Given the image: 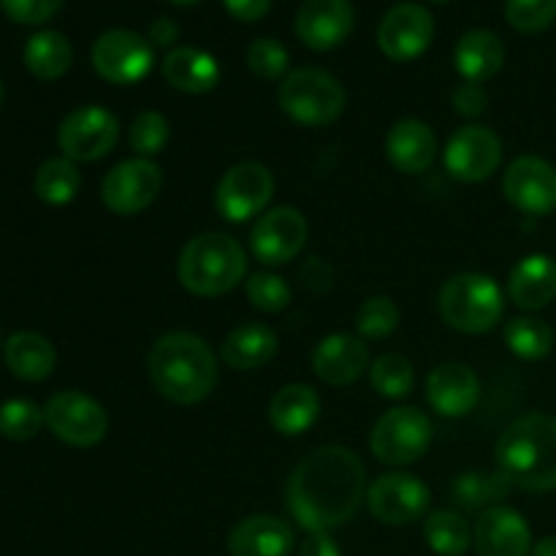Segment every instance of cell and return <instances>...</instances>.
<instances>
[{
	"instance_id": "cell-39",
	"label": "cell",
	"mask_w": 556,
	"mask_h": 556,
	"mask_svg": "<svg viewBox=\"0 0 556 556\" xmlns=\"http://www.w3.org/2000/svg\"><path fill=\"white\" fill-rule=\"evenodd\" d=\"M168 136H172L168 119L163 117L161 112H141L139 117L134 119V125H130L128 139L136 155L150 157L152 161V155L163 152V147L168 144Z\"/></svg>"
},
{
	"instance_id": "cell-45",
	"label": "cell",
	"mask_w": 556,
	"mask_h": 556,
	"mask_svg": "<svg viewBox=\"0 0 556 556\" xmlns=\"http://www.w3.org/2000/svg\"><path fill=\"white\" fill-rule=\"evenodd\" d=\"M299 556H342L340 546H337L334 538L329 532H315V535H307V541L299 548Z\"/></svg>"
},
{
	"instance_id": "cell-6",
	"label": "cell",
	"mask_w": 556,
	"mask_h": 556,
	"mask_svg": "<svg viewBox=\"0 0 556 556\" xmlns=\"http://www.w3.org/2000/svg\"><path fill=\"white\" fill-rule=\"evenodd\" d=\"M280 109L304 128H324L345 112V87L324 68H296L280 81Z\"/></svg>"
},
{
	"instance_id": "cell-22",
	"label": "cell",
	"mask_w": 556,
	"mask_h": 556,
	"mask_svg": "<svg viewBox=\"0 0 556 556\" xmlns=\"http://www.w3.org/2000/svg\"><path fill=\"white\" fill-rule=\"evenodd\" d=\"M293 530L280 516L258 514L239 521L228 535L231 556H288L293 552Z\"/></svg>"
},
{
	"instance_id": "cell-5",
	"label": "cell",
	"mask_w": 556,
	"mask_h": 556,
	"mask_svg": "<svg viewBox=\"0 0 556 556\" xmlns=\"http://www.w3.org/2000/svg\"><path fill=\"white\" fill-rule=\"evenodd\" d=\"M438 309L451 329L462 334H486L503 318L505 299L489 275L462 271L440 288Z\"/></svg>"
},
{
	"instance_id": "cell-37",
	"label": "cell",
	"mask_w": 556,
	"mask_h": 556,
	"mask_svg": "<svg viewBox=\"0 0 556 556\" xmlns=\"http://www.w3.org/2000/svg\"><path fill=\"white\" fill-rule=\"evenodd\" d=\"M400 326V307L389 296H372L358 307L356 329L362 340H386Z\"/></svg>"
},
{
	"instance_id": "cell-21",
	"label": "cell",
	"mask_w": 556,
	"mask_h": 556,
	"mask_svg": "<svg viewBox=\"0 0 556 556\" xmlns=\"http://www.w3.org/2000/svg\"><path fill=\"white\" fill-rule=\"evenodd\" d=\"M369 367V348L362 337L329 334L313 353V369L326 386H353Z\"/></svg>"
},
{
	"instance_id": "cell-27",
	"label": "cell",
	"mask_w": 556,
	"mask_h": 556,
	"mask_svg": "<svg viewBox=\"0 0 556 556\" xmlns=\"http://www.w3.org/2000/svg\"><path fill=\"white\" fill-rule=\"evenodd\" d=\"M503 63L505 47L503 41H500L497 33L478 27V30L465 33V36L459 38V43H456L454 65L465 81L483 85V81H489L492 76L500 74Z\"/></svg>"
},
{
	"instance_id": "cell-49",
	"label": "cell",
	"mask_w": 556,
	"mask_h": 556,
	"mask_svg": "<svg viewBox=\"0 0 556 556\" xmlns=\"http://www.w3.org/2000/svg\"><path fill=\"white\" fill-rule=\"evenodd\" d=\"M0 103H3V81H0Z\"/></svg>"
},
{
	"instance_id": "cell-2",
	"label": "cell",
	"mask_w": 556,
	"mask_h": 556,
	"mask_svg": "<svg viewBox=\"0 0 556 556\" xmlns=\"http://www.w3.org/2000/svg\"><path fill=\"white\" fill-rule=\"evenodd\" d=\"M147 375L174 405H199L217 386V358L201 337L172 331L152 345Z\"/></svg>"
},
{
	"instance_id": "cell-4",
	"label": "cell",
	"mask_w": 556,
	"mask_h": 556,
	"mask_svg": "<svg viewBox=\"0 0 556 556\" xmlns=\"http://www.w3.org/2000/svg\"><path fill=\"white\" fill-rule=\"evenodd\" d=\"M177 275L185 291L193 296H223L244 280L248 255L228 233L206 231L185 244L177 261Z\"/></svg>"
},
{
	"instance_id": "cell-30",
	"label": "cell",
	"mask_w": 556,
	"mask_h": 556,
	"mask_svg": "<svg viewBox=\"0 0 556 556\" xmlns=\"http://www.w3.org/2000/svg\"><path fill=\"white\" fill-rule=\"evenodd\" d=\"M514 483L503 470H467L451 483V500L459 505L462 510L472 514V510H489L497 508L510 494Z\"/></svg>"
},
{
	"instance_id": "cell-23",
	"label": "cell",
	"mask_w": 556,
	"mask_h": 556,
	"mask_svg": "<svg viewBox=\"0 0 556 556\" xmlns=\"http://www.w3.org/2000/svg\"><path fill=\"white\" fill-rule=\"evenodd\" d=\"M438 155V139L421 119H400L386 136V157L402 174H424Z\"/></svg>"
},
{
	"instance_id": "cell-36",
	"label": "cell",
	"mask_w": 556,
	"mask_h": 556,
	"mask_svg": "<svg viewBox=\"0 0 556 556\" xmlns=\"http://www.w3.org/2000/svg\"><path fill=\"white\" fill-rule=\"evenodd\" d=\"M43 407L30 400H9L0 405V434L16 443L33 440L43 427Z\"/></svg>"
},
{
	"instance_id": "cell-8",
	"label": "cell",
	"mask_w": 556,
	"mask_h": 556,
	"mask_svg": "<svg viewBox=\"0 0 556 556\" xmlns=\"http://www.w3.org/2000/svg\"><path fill=\"white\" fill-rule=\"evenodd\" d=\"M49 432L74 448H92L109 432V418L101 402L81 391H60L43 405Z\"/></svg>"
},
{
	"instance_id": "cell-31",
	"label": "cell",
	"mask_w": 556,
	"mask_h": 556,
	"mask_svg": "<svg viewBox=\"0 0 556 556\" xmlns=\"http://www.w3.org/2000/svg\"><path fill=\"white\" fill-rule=\"evenodd\" d=\"M74 63V49L71 41L58 30H38L25 43V68L36 79L52 81L68 74Z\"/></svg>"
},
{
	"instance_id": "cell-41",
	"label": "cell",
	"mask_w": 556,
	"mask_h": 556,
	"mask_svg": "<svg viewBox=\"0 0 556 556\" xmlns=\"http://www.w3.org/2000/svg\"><path fill=\"white\" fill-rule=\"evenodd\" d=\"M505 16L519 33H541L554 25L556 0H505Z\"/></svg>"
},
{
	"instance_id": "cell-34",
	"label": "cell",
	"mask_w": 556,
	"mask_h": 556,
	"mask_svg": "<svg viewBox=\"0 0 556 556\" xmlns=\"http://www.w3.org/2000/svg\"><path fill=\"white\" fill-rule=\"evenodd\" d=\"M505 345L525 362H541L552 353L554 331L546 320L527 315V318H516L505 326Z\"/></svg>"
},
{
	"instance_id": "cell-26",
	"label": "cell",
	"mask_w": 556,
	"mask_h": 556,
	"mask_svg": "<svg viewBox=\"0 0 556 556\" xmlns=\"http://www.w3.org/2000/svg\"><path fill=\"white\" fill-rule=\"evenodd\" d=\"M320 416V396L307 383H288L286 389L271 396L269 421L275 432L286 438H299L309 432Z\"/></svg>"
},
{
	"instance_id": "cell-14",
	"label": "cell",
	"mask_w": 556,
	"mask_h": 556,
	"mask_svg": "<svg viewBox=\"0 0 556 556\" xmlns=\"http://www.w3.org/2000/svg\"><path fill=\"white\" fill-rule=\"evenodd\" d=\"M503 161V141L492 128L465 125L445 144V168L459 182H483Z\"/></svg>"
},
{
	"instance_id": "cell-42",
	"label": "cell",
	"mask_w": 556,
	"mask_h": 556,
	"mask_svg": "<svg viewBox=\"0 0 556 556\" xmlns=\"http://www.w3.org/2000/svg\"><path fill=\"white\" fill-rule=\"evenodd\" d=\"M63 0H0V9L20 25H43L60 11Z\"/></svg>"
},
{
	"instance_id": "cell-11",
	"label": "cell",
	"mask_w": 556,
	"mask_h": 556,
	"mask_svg": "<svg viewBox=\"0 0 556 556\" xmlns=\"http://www.w3.org/2000/svg\"><path fill=\"white\" fill-rule=\"evenodd\" d=\"M119 123L109 109L81 106L71 112L58 128V147L74 163H96L114 150Z\"/></svg>"
},
{
	"instance_id": "cell-35",
	"label": "cell",
	"mask_w": 556,
	"mask_h": 556,
	"mask_svg": "<svg viewBox=\"0 0 556 556\" xmlns=\"http://www.w3.org/2000/svg\"><path fill=\"white\" fill-rule=\"evenodd\" d=\"M369 380H372V389L378 391L386 400H402L413 391L416 383V375H413V364L407 362L400 353H386L378 362L369 367Z\"/></svg>"
},
{
	"instance_id": "cell-47",
	"label": "cell",
	"mask_w": 556,
	"mask_h": 556,
	"mask_svg": "<svg viewBox=\"0 0 556 556\" xmlns=\"http://www.w3.org/2000/svg\"><path fill=\"white\" fill-rule=\"evenodd\" d=\"M532 556H556V535L543 538L532 546Z\"/></svg>"
},
{
	"instance_id": "cell-43",
	"label": "cell",
	"mask_w": 556,
	"mask_h": 556,
	"mask_svg": "<svg viewBox=\"0 0 556 556\" xmlns=\"http://www.w3.org/2000/svg\"><path fill=\"white\" fill-rule=\"evenodd\" d=\"M451 101H454V109L462 117H481L489 109L486 90L481 85H476V81H465V85L456 87Z\"/></svg>"
},
{
	"instance_id": "cell-48",
	"label": "cell",
	"mask_w": 556,
	"mask_h": 556,
	"mask_svg": "<svg viewBox=\"0 0 556 556\" xmlns=\"http://www.w3.org/2000/svg\"><path fill=\"white\" fill-rule=\"evenodd\" d=\"M168 3H174V5H193V3H201V0H168Z\"/></svg>"
},
{
	"instance_id": "cell-17",
	"label": "cell",
	"mask_w": 556,
	"mask_h": 556,
	"mask_svg": "<svg viewBox=\"0 0 556 556\" xmlns=\"http://www.w3.org/2000/svg\"><path fill=\"white\" fill-rule=\"evenodd\" d=\"M434 38V20L424 5L400 3L383 16L378 27L380 52L394 63L421 58Z\"/></svg>"
},
{
	"instance_id": "cell-38",
	"label": "cell",
	"mask_w": 556,
	"mask_h": 556,
	"mask_svg": "<svg viewBox=\"0 0 556 556\" xmlns=\"http://www.w3.org/2000/svg\"><path fill=\"white\" fill-rule=\"evenodd\" d=\"M244 293H248L250 304L261 313H282L288 304L293 302V291L280 275H271V271H255L244 282Z\"/></svg>"
},
{
	"instance_id": "cell-9",
	"label": "cell",
	"mask_w": 556,
	"mask_h": 556,
	"mask_svg": "<svg viewBox=\"0 0 556 556\" xmlns=\"http://www.w3.org/2000/svg\"><path fill=\"white\" fill-rule=\"evenodd\" d=\"M155 65V52L144 36L114 27L92 43V68L112 85H136Z\"/></svg>"
},
{
	"instance_id": "cell-13",
	"label": "cell",
	"mask_w": 556,
	"mask_h": 556,
	"mask_svg": "<svg viewBox=\"0 0 556 556\" xmlns=\"http://www.w3.org/2000/svg\"><path fill=\"white\" fill-rule=\"evenodd\" d=\"M367 505L380 525L405 527L427 516L429 489L410 472H389L369 483Z\"/></svg>"
},
{
	"instance_id": "cell-46",
	"label": "cell",
	"mask_w": 556,
	"mask_h": 556,
	"mask_svg": "<svg viewBox=\"0 0 556 556\" xmlns=\"http://www.w3.org/2000/svg\"><path fill=\"white\" fill-rule=\"evenodd\" d=\"M179 36V27L177 22L166 20V16H161V20H155L150 25V30H147V41L152 43V47H172L174 41H177Z\"/></svg>"
},
{
	"instance_id": "cell-12",
	"label": "cell",
	"mask_w": 556,
	"mask_h": 556,
	"mask_svg": "<svg viewBox=\"0 0 556 556\" xmlns=\"http://www.w3.org/2000/svg\"><path fill=\"white\" fill-rule=\"evenodd\" d=\"M163 188V172L150 157H134L123 161L103 177L101 201L114 215H139L152 201L157 199Z\"/></svg>"
},
{
	"instance_id": "cell-18",
	"label": "cell",
	"mask_w": 556,
	"mask_h": 556,
	"mask_svg": "<svg viewBox=\"0 0 556 556\" xmlns=\"http://www.w3.org/2000/svg\"><path fill=\"white\" fill-rule=\"evenodd\" d=\"M353 30L351 0H304L296 14V36L313 52L340 47Z\"/></svg>"
},
{
	"instance_id": "cell-15",
	"label": "cell",
	"mask_w": 556,
	"mask_h": 556,
	"mask_svg": "<svg viewBox=\"0 0 556 556\" xmlns=\"http://www.w3.org/2000/svg\"><path fill=\"white\" fill-rule=\"evenodd\" d=\"M307 220L293 206H275L258 217L250 233V250L266 266H280L296 258L307 244Z\"/></svg>"
},
{
	"instance_id": "cell-3",
	"label": "cell",
	"mask_w": 556,
	"mask_h": 556,
	"mask_svg": "<svg viewBox=\"0 0 556 556\" xmlns=\"http://www.w3.org/2000/svg\"><path fill=\"white\" fill-rule=\"evenodd\" d=\"M497 467L525 492L556 489V418L527 413L516 418L494 448Z\"/></svg>"
},
{
	"instance_id": "cell-19",
	"label": "cell",
	"mask_w": 556,
	"mask_h": 556,
	"mask_svg": "<svg viewBox=\"0 0 556 556\" xmlns=\"http://www.w3.org/2000/svg\"><path fill=\"white\" fill-rule=\"evenodd\" d=\"M478 556H530L532 554V530L525 521V516L516 510L489 508L478 516L476 532Z\"/></svg>"
},
{
	"instance_id": "cell-20",
	"label": "cell",
	"mask_w": 556,
	"mask_h": 556,
	"mask_svg": "<svg viewBox=\"0 0 556 556\" xmlns=\"http://www.w3.org/2000/svg\"><path fill=\"white\" fill-rule=\"evenodd\" d=\"M427 400L445 418H462L476 410L481 380L465 364H440L427 378Z\"/></svg>"
},
{
	"instance_id": "cell-33",
	"label": "cell",
	"mask_w": 556,
	"mask_h": 556,
	"mask_svg": "<svg viewBox=\"0 0 556 556\" xmlns=\"http://www.w3.org/2000/svg\"><path fill=\"white\" fill-rule=\"evenodd\" d=\"M81 174L76 168L74 161L68 157H52V161L41 163V168L36 172V182H33V190H36L38 199L49 206H63L71 204L79 193Z\"/></svg>"
},
{
	"instance_id": "cell-44",
	"label": "cell",
	"mask_w": 556,
	"mask_h": 556,
	"mask_svg": "<svg viewBox=\"0 0 556 556\" xmlns=\"http://www.w3.org/2000/svg\"><path fill=\"white\" fill-rule=\"evenodd\" d=\"M228 14L239 22H258L269 14L271 0H223Z\"/></svg>"
},
{
	"instance_id": "cell-40",
	"label": "cell",
	"mask_w": 556,
	"mask_h": 556,
	"mask_svg": "<svg viewBox=\"0 0 556 556\" xmlns=\"http://www.w3.org/2000/svg\"><path fill=\"white\" fill-rule=\"evenodd\" d=\"M288 65H291L288 49L275 38H258L248 47V68L258 79H280V76L286 79Z\"/></svg>"
},
{
	"instance_id": "cell-1",
	"label": "cell",
	"mask_w": 556,
	"mask_h": 556,
	"mask_svg": "<svg viewBox=\"0 0 556 556\" xmlns=\"http://www.w3.org/2000/svg\"><path fill=\"white\" fill-rule=\"evenodd\" d=\"M364 497L367 472L362 459L342 445H324L304 456L286 486L288 510L309 535L331 532L351 521Z\"/></svg>"
},
{
	"instance_id": "cell-29",
	"label": "cell",
	"mask_w": 556,
	"mask_h": 556,
	"mask_svg": "<svg viewBox=\"0 0 556 556\" xmlns=\"http://www.w3.org/2000/svg\"><path fill=\"white\" fill-rule=\"evenodd\" d=\"M277 353V334L264 324H242L226 337L220 348L223 362L231 369H261L275 358Z\"/></svg>"
},
{
	"instance_id": "cell-50",
	"label": "cell",
	"mask_w": 556,
	"mask_h": 556,
	"mask_svg": "<svg viewBox=\"0 0 556 556\" xmlns=\"http://www.w3.org/2000/svg\"><path fill=\"white\" fill-rule=\"evenodd\" d=\"M429 3H448V0H429Z\"/></svg>"
},
{
	"instance_id": "cell-32",
	"label": "cell",
	"mask_w": 556,
	"mask_h": 556,
	"mask_svg": "<svg viewBox=\"0 0 556 556\" xmlns=\"http://www.w3.org/2000/svg\"><path fill=\"white\" fill-rule=\"evenodd\" d=\"M427 546L440 556H465L472 546V527L456 510H434L424 521Z\"/></svg>"
},
{
	"instance_id": "cell-16",
	"label": "cell",
	"mask_w": 556,
	"mask_h": 556,
	"mask_svg": "<svg viewBox=\"0 0 556 556\" xmlns=\"http://www.w3.org/2000/svg\"><path fill=\"white\" fill-rule=\"evenodd\" d=\"M503 193L525 215H552L556 210V168L538 155L516 157L503 177Z\"/></svg>"
},
{
	"instance_id": "cell-7",
	"label": "cell",
	"mask_w": 556,
	"mask_h": 556,
	"mask_svg": "<svg viewBox=\"0 0 556 556\" xmlns=\"http://www.w3.org/2000/svg\"><path fill=\"white\" fill-rule=\"evenodd\" d=\"M434 438L432 421L418 407H394L383 413L369 434L375 459L391 467H405L421 459Z\"/></svg>"
},
{
	"instance_id": "cell-24",
	"label": "cell",
	"mask_w": 556,
	"mask_h": 556,
	"mask_svg": "<svg viewBox=\"0 0 556 556\" xmlns=\"http://www.w3.org/2000/svg\"><path fill=\"white\" fill-rule=\"evenodd\" d=\"M508 296L521 309H543L556 296V261L535 253L510 269Z\"/></svg>"
},
{
	"instance_id": "cell-25",
	"label": "cell",
	"mask_w": 556,
	"mask_h": 556,
	"mask_svg": "<svg viewBox=\"0 0 556 556\" xmlns=\"http://www.w3.org/2000/svg\"><path fill=\"white\" fill-rule=\"evenodd\" d=\"M163 76L168 85L188 96L212 92L220 81V65L210 52L199 47H177L163 58Z\"/></svg>"
},
{
	"instance_id": "cell-28",
	"label": "cell",
	"mask_w": 556,
	"mask_h": 556,
	"mask_svg": "<svg viewBox=\"0 0 556 556\" xmlns=\"http://www.w3.org/2000/svg\"><path fill=\"white\" fill-rule=\"evenodd\" d=\"M3 356L11 375L27 380V383L47 380L54 372V364H58V353H54L52 342L47 337L36 334V331L11 334L9 342L3 345Z\"/></svg>"
},
{
	"instance_id": "cell-10",
	"label": "cell",
	"mask_w": 556,
	"mask_h": 556,
	"mask_svg": "<svg viewBox=\"0 0 556 556\" xmlns=\"http://www.w3.org/2000/svg\"><path fill=\"white\" fill-rule=\"evenodd\" d=\"M271 193H275V177L264 163H237L217 182L215 210L228 223H244L269 206Z\"/></svg>"
}]
</instances>
